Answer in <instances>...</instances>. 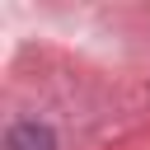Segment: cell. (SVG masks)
<instances>
[{"label": "cell", "instance_id": "6da1fadb", "mask_svg": "<svg viewBox=\"0 0 150 150\" xmlns=\"http://www.w3.org/2000/svg\"><path fill=\"white\" fill-rule=\"evenodd\" d=\"M5 150H56V136L42 122H19V127H9Z\"/></svg>", "mask_w": 150, "mask_h": 150}]
</instances>
